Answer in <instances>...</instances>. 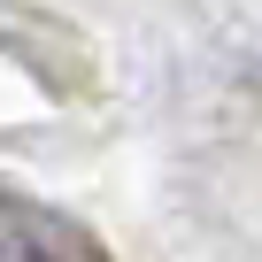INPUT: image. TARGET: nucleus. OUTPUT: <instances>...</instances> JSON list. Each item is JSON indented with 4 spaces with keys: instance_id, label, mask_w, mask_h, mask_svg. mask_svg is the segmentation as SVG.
Segmentation results:
<instances>
[{
    "instance_id": "obj_1",
    "label": "nucleus",
    "mask_w": 262,
    "mask_h": 262,
    "mask_svg": "<svg viewBox=\"0 0 262 262\" xmlns=\"http://www.w3.org/2000/svg\"><path fill=\"white\" fill-rule=\"evenodd\" d=\"M0 262H116L77 216L0 185Z\"/></svg>"
}]
</instances>
